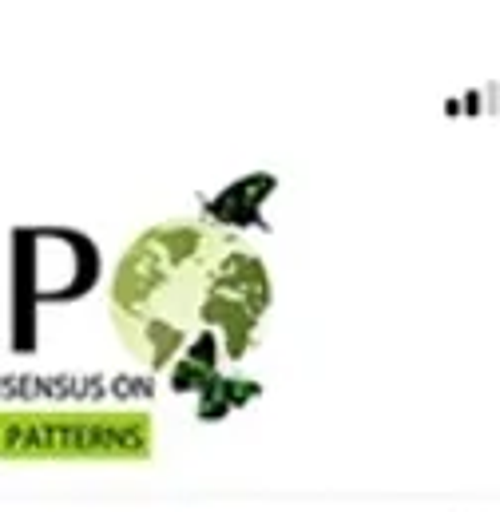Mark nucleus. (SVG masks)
<instances>
[{"instance_id":"1","label":"nucleus","mask_w":500,"mask_h":512,"mask_svg":"<svg viewBox=\"0 0 500 512\" xmlns=\"http://www.w3.org/2000/svg\"><path fill=\"white\" fill-rule=\"evenodd\" d=\"M270 310V274L247 243L199 219L147 227L112 278V322L155 370L239 362Z\"/></svg>"},{"instance_id":"2","label":"nucleus","mask_w":500,"mask_h":512,"mask_svg":"<svg viewBox=\"0 0 500 512\" xmlns=\"http://www.w3.org/2000/svg\"><path fill=\"white\" fill-rule=\"evenodd\" d=\"M151 425L139 413H0V457H143Z\"/></svg>"}]
</instances>
